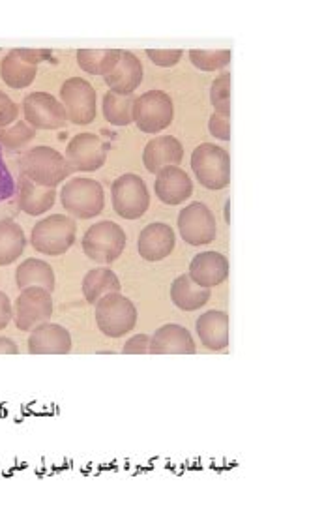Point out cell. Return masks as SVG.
<instances>
[{"label": "cell", "mask_w": 309, "mask_h": 512, "mask_svg": "<svg viewBox=\"0 0 309 512\" xmlns=\"http://www.w3.org/2000/svg\"><path fill=\"white\" fill-rule=\"evenodd\" d=\"M19 169L23 177L45 188H57L72 175L64 154L45 145L25 152L19 160Z\"/></svg>", "instance_id": "obj_1"}, {"label": "cell", "mask_w": 309, "mask_h": 512, "mask_svg": "<svg viewBox=\"0 0 309 512\" xmlns=\"http://www.w3.org/2000/svg\"><path fill=\"white\" fill-rule=\"evenodd\" d=\"M77 239V224L72 216L51 214L40 220L30 233V246L44 256H64Z\"/></svg>", "instance_id": "obj_2"}, {"label": "cell", "mask_w": 309, "mask_h": 512, "mask_svg": "<svg viewBox=\"0 0 309 512\" xmlns=\"http://www.w3.org/2000/svg\"><path fill=\"white\" fill-rule=\"evenodd\" d=\"M60 203L74 220H90L100 216L105 209V192L100 182L75 177L72 181L64 182L60 190Z\"/></svg>", "instance_id": "obj_3"}, {"label": "cell", "mask_w": 309, "mask_h": 512, "mask_svg": "<svg viewBox=\"0 0 309 512\" xmlns=\"http://www.w3.org/2000/svg\"><path fill=\"white\" fill-rule=\"evenodd\" d=\"M192 171L203 188L218 192L231 184V156L214 143H201L192 152Z\"/></svg>", "instance_id": "obj_4"}, {"label": "cell", "mask_w": 309, "mask_h": 512, "mask_svg": "<svg viewBox=\"0 0 309 512\" xmlns=\"http://www.w3.org/2000/svg\"><path fill=\"white\" fill-rule=\"evenodd\" d=\"M126 242H128L126 231L115 222L105 220V222H98L87 229V233L83 235L81 246H83L85 256L92 261L102 263V265H111L124 254Z\"/></svg>", "instance_id": "obj_5"}, {"label": "cell", "mask_w": 309, "mask_h": 512, "mask_svg": "<svg viewBox=\"0 0 309 512\" xmlns=\"http://www.w3.org/2000/svg\"><path fill=\"white\" fill-rule=\"evenodd\" d=\"M137 308L122 293H109L96 302V325L107 338H122L137 325Z\"/></svg>", "instance_id": "obj_6"}, {"label": "cell", "mask_w": 309, "mask_h": 512, "mask_svg": "<svg viewBox=\"0 0 309 512\" xmlns=\"http://www.w3.org/2000/svg\"><path fill=\"white\" fill-rule=\"evenodd\" d=\"M132 115L143 134H160L175 119V107L167 92L148 91L135 98Z\"/></svg>", "instance_id": "obj_7"}, {"label": "cell", "mask_w": 309, "mask_h": 512, "mask_svg": "<svg viewBox=\"0 0 309 512\" xmlns=\"http://www.w3.org/2000/svg\"><path fill=\"white\" fill-rule=\"evenodd\" d=\"M111 201L120 218L139 220L150 207V192L139 175L124 173L111 184Z\"/></svg>", "instance_id": "obj_8"}, {"label": "cell", "mask_w": 309, "mask_h": 512, "mask_svg": "<svg viewBox=\"0 0 309 512\" xmlns=\"http://www.w3.org/2000/svg\"><path fill=\"white\" fill-rule=\"evenodd\" d=\"M51 59L44 49H14L0 62V77L10 89H27L38 76V64Z\"/></svg>", "instance_id": "obj_9"}, {"label": "cell", "mask_w": 309, "mask_h": 512, "mask_svg": "<svg viewBox=\"0 0 309 512\" xmlns=\"http://www.w3.org/2000/svg\"><path fill=\"white\" fill-rule=\"evenodd\" d=\"M60 104L72 124L87 126L96 119V91L87 79H66L60 87Z\"/></svg>", "instance_id": "obj_10"}, {"label": "cell", "mask_w": 309, "mask_h": 512, "mask_svg": "<svg viewBox=\"0 0 309 512\" xmlns=\"http://www.w3.org/2000/svg\"><path fill=\"white\" fill-rule=\"evenodd\" d=\"M177 227L180 239L188 242L190 246H205L214 242L218 235V224L214 214L205 203H199V201L180 211Z\"/></svg>", "instance_id": "obj_11"}, {"label": "cell", "mask_w": 309, "mask_h": 512, "mask_svg": "<svg viewBox=\"0 0 309 512\" xmlns=\"http://www.w3.org/2000/svg\"><path fill=\"white\" fill-rule=\"evenodd\" d=\"M21 107L25 113V122L34 130H59L68 122L59 98L49 92H30Z\"/></svg>", "instance_id": "obj_12"}, {"label": "cell", "mask_w": 309, "mask_h": 512, "mask_svg": "<svg viewBox=\"0 0 309 512\" xmlns=\"http://www.w3.org/2000/svg\"><path fill=\"white\" fill-rule=\"evenodd\" d=\"M53 316V299L44 287H27L15 299V327L27 332Z\"/></svg>", "instance_id": "obj_13"}, {"label": "cell", "mask_w": 309, "mask_h": 512, "mask_svg": "<svg viewBox=\"0 0 309 512\" xmlns=\"http://www.w3.org/2000/svg\"><path fill=\"white\" fill-rule=\"evenodd\" d=\"M107 151L109 147L103 143L102 137L83 132L68 143L64 158L72 171L92 173L105 166Z\"/></svg>", "instance_id": "obj_14"}, {"label": "cell", "mask_w": 309, "mask_h": 512, "mask_svg": "<svg viewBox=\"0 0 309 512\" xmlns=\"http://www.w3.org/2000/svg\"><path fill=\"white\" fill-rule=\"evenodd\" d=\"M30 355H68L74 347L72 334L59 323H40L30 332Z\"/></svg>", "instance_id": "obj_15"}, {"label": "cell", "mask_w": 309, "mask_h": 512, "mask_svg": "<svg viewBox=\"0 0 309 512\" xmlns=\"http://www.w3.org/2000/svg\"><path fill=\"white\" fill-rule=\"evenodd\" d=\"M175 244H177V235L173 227L162 222H154L143 227L137 241V252L148 263H158L173 254Z\"/></svg>", "instance_id": "obj_16"}, {"label": "cell", "mask_w": 309, "mask_h": 512, "mask_svg": "<svg viewBox=\"0 0 309 512\" xmlns=\"http://www.w3.org/2000/svg\"><path fill=\"white\" fill-rule=\"evenodd\" d=\"M154 192L163 205L177 207L192 197L193 182L182 167H165L160 173H156Z\"/></svg>", "instance_id": "obj_17"}, {"label": "cell", "mask_w": 309, "mask_h": 512, "mask_svg": "<svg viewBox=\"0 0 309 512\" xmlns=\"http://www.w3.org/2000/svg\"><path fill=\"white\" fill-rule=\"evenodd\" d=\"M152 355H195L197 347L192 332L177 323H167L150 338Z\"/></svg>", "instance_id": "obj_18"}, {"label": "cell", "mask_w": 309, "mask_h": 512, "mask_svg": "<svg viewBox=\"0 0 309 512\" xmlns=\"http://www.w3.org/2000/svg\"><path fill=\"white\" fill-rule=\"evenodd\" d=\"M188 276L205 289L221 286L229 278V259L220 252H201L193 257Z\"/></svg>", "instance_id": "obj_19"}, {"label": "cell", "mask_w": 309, "mask_h": 512, "mask_svg": "<svg viewBox=\"0 0 309 512\" xmlns=\"http://www.w3.org/2000/svg\"><path fill=\"white\" fill-rule=\"evenodd\" d=\"M184 147L177 137L163 136L150 139L143 151V164L148 173H160L165 167L180 166Z\"/></svg>", "instance_id": "obj_20"}, {"label": "cell", "mask_w": 309, "mask_h": 512, "mask_svg": "<svg viewBox=\"0 0 309 512\" xmlns=\"http://www.w3.org/2000/svg\"><path fill=\"white\" fill-rule=\"evenodd\" d=\"M103 79L111 91L120 96H133L143 83V64L130 51H122L117 68Z\"/></svg>", "instance_id": "obj_21"}, {"label": "cell", "mask_w": 309, "mask_h": 512, "mask_svg": "<svg viewBox=\"0 0 309 512\" xmlns=\"http://www.w3.org/2000/svg\"><path fill=\"white\" fill-rule=\"evenodd\" d=\"M57 201V188L38 186L27 177H19L17 182V205L29 216H42L51 211Z\"/></svg>", "instance_id": "obj_22"}, {"label": "cell", "mask_w": 309, "mask_h": 512, "mask_svg": "<svg viewBox=\"0 0 309 512\" xmlns=\"http://www.w3.org/2000/svg\"><path fill=\"white\" fill-rule=\"evenodd\" d=\"M195 331L201 344L210 351L229 347V316L221 310H210L197 319Z\"/></svg>", "instance_id": "obj_23"}, {"label": "cell", "mask_w": 309, "mask_h": 512, "mask_svg": "<svg viewBox=\"0 0 309 512\" xmlns=\"http://www.w3.org/2000/svg\"><path fill=\"white\" fill-rule=\"evenodd\" d=\"M15 286L21 291L27 287H44L49 293H53L57 286L53 267L45 263L44 259H25L15 271Z\"/></svg>", "instance_id": "obj_24"}, {"label": "cell", "mask_w": 309, "mask_h": 512, "mask_svg": "<svg viewBox=\"0 0 309 512\" xmlns=\"http://www.w3.org/2000/svg\"><path fill=\"white\" fill-rule=\"evenodd\" d=\"M210 289L199 287L188 274H180L171 286V301L182 312H195L210 301Z\"/></svg>", "instance_id": "obj_25"}, {"label": "cell", "mask_w": 309, "mask_h": 512, "mask_svg": "<svg viewBox=\"0 0 309 512\" xmlns=\"http://www.w3.org/2000/svg\"><path fill=\"white\" fill-rule=\"evenodd\" d=\"M120 57H122L120 49H79L77 51L79 68L90 76H109L117 68Z\"/></svg>", "instance_id": "obj_26"}, {"label": "cell", "mask_w": 309, "mask_h": 512, "mask_svg": "<svg viewBox=\"0 0 309 512\" xmlns=\"http://www.w3.org/2000/svg\"><path fill=\"white\" fill-rule=\"evenodd\" d=\"M27 237L23 227L14 220H0V267H8L23 256Z\"/></svg>", "instance_id": "obj_27"}, {"label": "cell", "mask_w": 309, "mask_h": 512, "mask_svg": "<svg viewBox=\"0 0 309 512\" xmlns=\"http://www.w3.org/2000/svg\"><path fill=\"white\" fill-rule=\"evenodd\" d=\"M83 297L90 304H96L109 293H120V280L111 269H92L83 278Z\"/></svg>", "instance_id": "obj_28"}, {"label": "cell", "mask_w": 309, "mask_h": 512, "mask_svg": "<svg viewBox=\"0 0 309 512\" xmlns=\"http://www.w3.org/2000/svg\"><path fill=\"white\" fill-rule=\"evenodd\" d=\"M133 96H120L117 92H105L103 117L113 126H130L133 122Z\"/></svg>", "instance_id": "obj_29"}, {"label": "cell", "mask_w": 309, "mask_h": 512, "mask_svg": "<svg viewBox=\"0 0 309 512\" xmlns=\"http://www.w3.org/2000/svg\"><path fill=\"white\" fill-rule=\"evenodd\" d=\"M34 137H36V130L25 121H17L10 126L0 128V145L10 151L27 147Z\"/></svg>", "instance_id": "obj_30"}, {"label": "cell", "mask_w": 309, "mask_h": 512, "mask_svg": "<svg viewBox=\"0 0 309 512\" xmlns=\"http://www.w3.org/2000/svg\"><path fill=\"white\" fill-rule=\"evenodd\" d=\"M190 61L195 68L203 72H216L223 70L231 62V49H192L190 51Z\"/></svg>", "instance_id": "obj_31"}, {"label": "cell", "mask_w": 309, "mask_h": 512, "mask_svg": "<svg viewBox=\"0 0 309 512\" xmlns=\"http://www.w3.org/2000/svg\"><path fill=\"white\" fill-rule=\"evenodd\" d=\"M210 102L218 115L231 117V74H221L212 81Z\"/></svg>", "instance_id": "obj_32"}, {"label": "cell", "mask_w": 309, "mask_h": 512, "mask_svg": "<svg viewBox=\"0 0 309 512\" xmlns=\"http://www.w3.org/2000/svg\"><path fill=\"white\" fill-rule=\"evenodd\" d=\"M148 59L160 68H173L182 59V49H148Z\"/></svg>", "instance_id": "obj_33"}, {"label": "cell", "mask_w": 309, "mask_h": 512, "mask_svg": "<svg viewBox=\"0 0 309 512\" xmlns=\"http://www.w3.org/2000/svg\"><path fill=\"white\" fill-rule=\"evenodd\" d=\"M208 132L210 136L220 139V141H231V117L223 115H210L208 119Z\"/></svg>", "instance_id": "obj_34"}, {"label": "cell", "mask_w": 309, "mask_h": 512, "mask_svg": "<svg viewBox=\"0 0 309 512\" xmlns=\"http://www.w3.org/2000/svg\"><path fill=\"white\" fill-rule=\"evenodd\" d=\"M17 117H19V106L6 92L0 91V128L14 124L17 122Z\"/></svg>", "instance_id": "obj_35"}, {"label": "cell", "mask_w": 309, "mask_h": 512, "mask_svg": "<svg viewBox=\"0 0 309 512\" xmlns=\"http://www.w3.org/2000/svg\"><path fill=\"white\" fill-rule=\"evenodd\" d=\"M122 353L124 355H147V353H150V336L148 334H135L124 344Z\"/></svg>", "instance_id": "obj_36"}, {"label": "cell", "mask_w": 309, "mask_h": 512, "mask_svg": "<svg viewBox=\"0 0 309 512\" xmlns=\"http://www.w3.org/2000/svg\"><path fill=\"white\" fill-rule=\"evenodd\" d=\"M12 319H14L12 301L4 291H0V331H4Z\"/></svg>", "instance_id": "obj_37"}, {"label": "cell", "mask_w": 309, "mask_h": 512, "mask_svg": "<svg viewBox=\"0 0 309 512\" xmlns=\"http://www.w3.org/2000/svg\"><path fill=\"white\" fill-rule=\"evenodd\" d=\"M17 353H19V347L14 340L0 336V355H17Z\"/></svg>", "instance_id": "obj_38"}]
</instances>
